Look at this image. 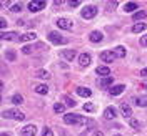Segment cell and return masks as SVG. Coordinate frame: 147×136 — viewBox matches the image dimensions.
Returning a JSON list of instances; mask_svg holds the SVG:
<instances>
[{
    "label": "cell",
    "instance_id": "6da1fadb",
    "mask_svg": "<svg viewBox=\"0 0 147 136\" xmlns=\"http://www.w3.org/2000/svg\"><path fill=\"white\" fill-rule=\"evenodd\" d=\"M64 121L67 125H89V118H84V116H79V115H74V113H67L64 115Z\"/></svg>",
    "mask_w": 147,
    "mask_h": 136
},
{
    "label": "cell",
    "instance_id": "7a4b0ae2",
    "mask_svg": "<svg viewBox=\"0 0 147 136\" xmlns=\"http://www.w3.org/2000/svg\"><path fill=\"white\" fill-rule=\"evenodd\" d=\"M2 116H3V118H9V119H15V121H24V119H25V115H24L20 109H15V108L3 109V111H2Z\"/></svg>",
    "mask_w": 147,
    "mask_h": 136
},
{
    "label": "cell",
    "instance_id": "3957f363",
    "mask_svg": "<svg viewBox=\"0 0 147 136\" xmlns=\"http://www.w3.org/2000/svg\"><path fill=\"white\" fill-rule=\"evenodd\" d=\"M97 12H99V9L95 7V5H87L85 9H82V12H80V15H82V18H94L95 15H97Z\"/></svg>",
    "mask_w": 147,
    "mask_h": 136
},
{
    "label": "cell",
    "instance_id": "277c9868",
    "mask_svg": "<svg viewBox=\"0 0 147 136\" xmlns=\"http://www.w3.org/2000/svg\"><path fill=\"white\" fill-rule=\"evenodd\" d=\"M49 40H50L52 43H55V45H65V43H67V38L62 36L59 32H50V33H49Z\"/></svg>",
    "mask_w": 147,
    "mask_h": 136
},
{
    "label": "cell",
    "instance_id": "5b68a950",
    "mask_svg": "<svg viewBox=\"0 0 147 136\" xmlns=\"http://www.w3.org/2000/svg\"><path fill=\"white\" fill-rule=\"evenodd\" d=\"M115 58H117V55H115L114 50H105V52H102L100 53V60L102 62H105V63H112Z\"/></svg>",
    "mask_w": 147,
    "mask_h": 136
},
{
    "label": "cell",
    "instance_id": "8992f818",
    "mask_svg": "<svg viewBox=\"0 0 147 136\" xmlns=\"http://www.w3.org/2000/svg\"><path fill=\"white\" fill-rule=\"evenodd\" d=\"M37 126L35 125H25L24 128H20V136H35Z\"/></svg>",
    "mask_w": 147,
    "mask_h": 136
},
{
    "label": "cell",
    "instance_id": "52a82bcc",
    "mask_svg": "<svg viewBox=\"0 0 147 136\" xmlns=\"http://www.w3.org/2000/svg\"><path fill=\"white\" fill-rule=\"evenodd\" d=\"M57 27L62 28V30H72L74 22L70 18H59V20H57Z\"/></svg>",
    "mask_w": 147,
    "mask_h": 136
},
{
    "label": "cell",
    "instance_id": "ba28073f",
    "mask_svg": "<svg viewBox=\"0 0 147 136\" xmlns=\"http://www.w3.org/2000/svg\"><path fill=\"white\" fill-rule=\"evenodd\" d=\"M45 2L44 0H35V2H28V10L30 12H38V10L45 9Z\"/></svg>",
    "mask_w": 147,
    "mask_h": 136
},
{
    "label": "cell",
    "instance_id": "9c48e42d",
    "mask_svg": "<svg viewBox=\"0 0 147 136\" xmlns=\"http://www.w3.org/2000/svg\"><path fill=\"white\" fill-rule=\"evenodd\" d=\"M90 63H92V56H90V53L84 52V53L79 55V65H80V66H89Z\"/></svg>",
    "mask_w": 147,
    "mask_h": 136
},
{
    "label": "cell",
    "instance_id": "30bf717a",
    "mask_svg": "<svg viewBox=\"0 0 147 136\" xmlns=\"http://www.w3.org/2000/svg\"><path fill=\"white\" fill-rule=\"evenodd\" d=\"M120 113L125 119H130L132 118V108L129 106L127 103H120Z\"/></svg>",
    "mask_w": 147,
    "mask_h": 136
},
{
    "label": "cell",
    "instance_id": "8fae6325",
    "mask_svg": "<svg viewBox=\"0 0 147 136\" xmlns=\"http://www.w3.org/2000/svg\"><path fill=\"white\" fill-rule=\"evenodd\" d=\"M115 116H117V109L114 106H107L104 109V118L105 119H115Z\"/></svg>",
    "mask_w": 147,
    "mask_h": 136
},
{
    "label": "cell",
    "instance_id": "7c38bea8",
    "mask_svg": "<svg viewBox=\"0 0 147 136\" xmlns=\"http://www.w3.org/2000/svg\"><path fill=\"white\" fill-rule=\"evenodd\" d=\"M2 40H9V42H12V40H20V35H18L17 32H2Z\"/></svg>",
    "mask_w": 147,
    "mask_h": 136
},
{
    "label": "cell",
    "instance_id": "4fadbf2b",
    "mask_svg": "<svg viewBox=\"0 0 147 136\" xmlns=\"http://www.w3.org/2000/svg\"><path fill=\"white\" fill-rule=\"evenodd\" d=\"M35 38H37V33H35V32H27V33L20 35V40H18V42L25 43V42H34Z\"/></svg>",
    "mask_w": 147,
    "mask_h": 136
},
{
    "label": "cell",
    "instance_id": "5bb4252c",
    "mask_svg": "<svg viewBox=\"0 0 147 136\" xmlns=\"http://www.w3.org/2000/svg\"><path fill=\"white\" fill-rule=\"evenodd\" d=\"M89 38H90V42H94V43H99V42L104 40V35H102V32H99V30H94V32H90Z\"/></svg>",
    "mask_w": 147,
    "mask_h": 136
},
{
    "label": "cell",
    "instance_id": "9a60e30c",
    "mask_svg": "<svg viewBox=\"0 0 147 136\" xmlns=\"http://www.w3.org/2000/svg\"><path fill=\"white\" fill-rule=\"evenodd\" d=\"M35 48H44V43H37V45H25L24 48H22V53L30 55V53H34V50H35Z\"/></svg>",
    "mask_w": 147,
    "mask_h": 136
},
{
    "label": "cell",
    "instance_id": "2e32d148",
    "mask_svg": "<svg viewBox=\"0 0 147 136\" xmlns=\"http://www.w3.org/2000/svg\"><path fill=\"white\" fill-rule=\"evenodd\" d=\"M99 86L102 88H105V86H110V85H114V78L112 76H105V78H99V82H97Z\"/></svg>",
    "mask_w": 147,
    "mask_h": 136
},
{
    "label": "cell",
    "instance_id": "e0dca14e",
    "mask_svg": "<svg viewBox=\"0 0 147 136\" xmlns=\"http://www.w3.org/2000/svg\"><path fill=\"white\" fill-rule=\"evenodd\" d=\"M124 90H125V85H114V86L109 90V93L112 95V96H117V95H120Z\"/></svg>",
    "mask_w": 147,
    "mask_h": 136
},
{
    "label": "cell",
    "instance_id": "ac0fdd59",
    "mask_svg": "<svg viewBox=\"0 0 147 136\" xmlns=\"http://www.w3.org/2000/svg\"><path fill=\"white\" fill-rule=\"evenodd\" d=\"M60 55L64 56V58L67 60V62H74V58L77 56V53H75V50H64V52H62Z\"/></svg>",
    "mask_w": 147,
    "mask_h": 136
},
{
    "label": "cell",
    "instance_id": "d6986e66",
    "mask_svg": "<svg viewBox=\"0 0 147 136\" xmlns=\"http://www.w3.org/2000/svg\"><path fill=\"white\" fill-rule=\"evenodd\" d=\"M97 75H100V78H105V76H110V68L109 66H97Z\"/></svg>",
    "mask_w": 147,
    "mask_h": 136
},
{
    "label": "cell",
    "instance_id": "ffe728a7",
    "mask_svg": "<svg viewBox=\"0 0 147 136\" xmlns=\"http://www.w3.org/2000/svg\"><path fill=\"white\" fill-rule=\"evenodd\" d=\"M134 103H136L137 106H140V108H146L147 106V95H140V96H137V98L134 100Z\"/></svg>",
    "mask_w": 147,
    "mask_h": 136
},
{
    "label": "cell",
    "instance_id": "44dd1931",
    "mask_svg": "<svg viewBox=\"0 0 147 136\" xmlns=\"http://www.w3.org/2000/svg\"><path fill=\"white\" fill-rule=\"evenodd\" d=\"M146 28H147V23H146V22H139V23H136V25L130 28V30H132L134 33H140V32H144Z\"/></svg>",
    "mask_w": 147,
    "mask_h": 136
},
{
    "label": "cell",
    "instance_id": "7402d4cb",
    "mask_svg": "<svg viewBox=\"0 0 147 136\" xmlns=\"http://www.w3.org/2000/svg\"><path fill=\"white\" fill-rule=\"evenodd\" d=\"M77 95H79V96H84V98H89L92 95V91L89 90V88H85V86H79V88H77Z\"/></svg>",
    "mask_w": 147,
    "mask_h": 136
},
{
    "label": "cell",
    "instance_id": "603a6c76",
    "mask_svg": "<svg viewBox=\"0 0 147 136\" xmlns=\"http://www.w3.org/2000/svg\"><path fill=\"white\" fill-rule=\"evenodd\" d=\"M34 90H35V93H38V95H47V93H49V86H47V85H35Z\"/></svg>",
    "mask_w": 147,
    "mask_h": 136
},
{
    "label": "cell",
    "instance_id": "cb8c5ba5",
    "mask_svg": "<svg viewBox=\"0 0 147 136\" xmlns=\"http://www.w3.org/2000/svg\"><path fill=\"white\" fill-rule=\"evenodd\" d=\"M137 9H139V5L136 2H127V3L124 5V10H125V12H134V13H136Z\"/></svg>",
    "mask_w": 147,
    "mask_h": 136
},
{
    "label": "cell",
    "instance_id": "d4e9b609",
    "mask_svg": "<svg viewBox=\"0 0 147 136\" xmlns=\"http://www.w3.org/2000/svg\"><path fill=\"white\" fill-rule=\"evenodd\" d=\"M114 52H115V55H117V58H124V56H125V48H124L122 45L115 46V48H114Z\"/></svg>",
    "mask_w": 147,
    "mask_h": 136
},
{
    "label": "cell",
    "instance_id": "484cf974",
    "mask_svg": "<svg viewBox=\"0 0 147 136\" xmlns=\"http://www.w3.org/2000/svg\"><path fill=\"white\" fill-rule=\"evenodd\" d=\"M146 17H147V12H146V10H137V12L132 15V18H134V20H142V18H146Z\"/></svg>",
    "mask_w": 147,
    "mask_h": 136
},
{
    "label": "cell",
    "instance_id": "4316f807",
    "mask_svg": "<svg viewBox=\"0 0 147 136\" xmlns=\"http://www.w3.org/2000/svg\"><path fill=\"white\" fill-rule=\"evenodd\" d=\"M35 76H38V78H42V80H49V78H50V73L47 72V70H38Z\"/></svg>",
    "mask_w": 147,
    "mask_h": 136
},
{
    "label": "cell",
    "instance_id": "83f0119b",
    "mask_svg": "<svg viewBox=\"0 0 147 136\" xmlns=\"http://www.w3.org/2000/svg\"><path fill=\"white\" fill-rule=\"evenodd\" d=\"M10 101H12L13 105H22V103H24V96H22V95H13Z\"/></svg>",
    "mask_w": 147,
    "mask_h": 136
},
{
    "label": "cell",
    "instance_id": "f1b7e54d",
    "mask_svg": "<svg viewBox=\"0 0 147 136\" xmlns=\"http://www.w3.org/2000/svg\"><path fill=\"white\" fill-rule=\"evenodd\" d=\"M129 126L134 128V129H140V121H139V119L130 118V119H129Z\"/></svg>",
    "mask_w": 147,
    "mask_h": 136
},
{
    "label": "cell",
    "instance_id": "f546056e",
    "mask_svg": "<svg viewBox=\"0 0 147 136\" xmlns=\"http://www.w3.org/2000/svg\"><path fill=\"white\" fill-rule=\"evenodd\" d=\"M54 111H55V113H59V115H60V113H64V111H65V105H64V103H55V105H54Z\"/></svg>",
    "mask_w": 147,
    "mask_h": 136
},
{
    "label": "cell",
    "instance_id": "4dcf8cb0",
    "mask_svg": "<svg viewBox=\"0 0 147 136\" xmlns=\"http://www.w3.org/2000/svg\"><path fill=\"white\" fill-rule=\"evenodd\" d=\"M22 9H24V7H22V3H20V2H17V3H12L10 12H20Z\"/></svg>",
    "mask_w": 147,
    "mask_h": 136
},
{
    "label": "cell",
    "instance_id": "1f68e13d",
    "mask_svg": "<svg viewBox=\"0 0 147 136\" xmlns=\"http://www.w3.org/2000/svg\"><path fill=\"white\" fill-rule=\"evenodd\" d=\"M5 58H7L9 62H15V53H13L12 50H9V52L5 53Z\"/></svg>",
    "mask_w": 147,
    "mask_h": 136
},
{
    "label": "cell",
    "instance_id": "d6a6232c",
    "mask_svg": "<svg viewBox=\"0 0 147 136\" xmlns=\"http://www.w3.org/2000/svg\"><path fill=\"white\" fill-rule=\"evenodd\" d=\"M84 109H85V111H89V113H92V111L95 109V106H94L92 103H85V105H84Z\"/></svg>",
    "mask_w": 147,
    "mask_h": 136
},
{
    "label": "cell",
    "instance_id": "836d02e7",
    "mask_svg": "<svg viewBox=\"0 0 147 136\" xmlns=\"http://www.w3.org/2000/svg\"><path fill=\"white\" fill-rule=\"evenodd\" d=\"M42 136H54V131L50 129V128H44V131H42Z\"/></svg>",
    "mask_w": 147,
    "mask_h": 136
},
{
    "label": "cell",
    "instance_id": "e575fe53",
    "mask_svg": "<svg viewBox=\"0 0 147 136\" xmlns=\"http://www.w3.org/2000/svg\"><path fill=\"white\" fill-rule=\"evenodd\" d=\"M65 105H67V106H75V101H74L72 98H69V96H65Z\"/></svg>",
    "mask_w": 147,
    "mask_h": 136
},
{
    "label": "cell",
    "instance_id": "d590c367",
    "mask_svg": "<svg viewBox=\"0 0 147 136\" xmlns=\"http://www.w3.org/2000/svg\"><path fill=\"white\" fill-rule=\"evenodd\" d=\"M140 45H142V46H147V35H142V36H140Z\"/></svg>",
    "mask_w": 147,
    "mask_h": 136
},
{
    "label": "cell",
    "instance_id": "8d00e7d4",
    "mask_svg": "<svg viewBox=\"0 0 147 136\" xmlns=\"http://www.w3.org/2000/svg\"><path fill=\"white\" fill-rule=\"evenodd\" d=\"M67 3H69V7H77L80 2H79V0H74V2H67Z\"/></svg>",
    "mask_w": 147,
    "mask_h": 136
},
{
    "label": "cell",
    "instance_id": "74e56055",
    "mask_svg": "<svg viewBox=\"0 0 147 136\" xmlns=\"http://www.w3.org/2000/svg\"><path fill=\"white\" fill-rule=\"evenodd\" d=\"M140 76H144V78H147V66H146V68H142V70H140Z\"/></svg>",
    "mask_w": 147,
    "mask_h": 136
},
{
    "label": "cell",
    "instance_id": "f35d334b",
    "mask_svg": "<svg viewBox=\"0 0 147 136\" xmlns=\"http://www.w3.org/2000/svg\"><path fill=\"white\" fill-rule=\"evenodd\" d=\"M5 25H7V20H5V18H0V27L5 28Z\"/></svg>",
    "mask_w": 147,
    "mask_h": 136
},
{
    "label": "cell",
    "instance_id": "ab89813d",
    "mask_svg": "<svg viewBox=\"0 0 147 136\" xmlns=\"http://www.w3.org/2000/svg\"><path fill=\"white\" fill-rule=\"evenodd\" d=\"M92 136H104V133H102L100 129H95V131H94V135Z\"/></svg>",
    "mask_w": 147,
    "mask_h": 136
},
{
    "label": "cell",
    "instance_id": "60d3db41",
    "mask_svg": "<svg viewBox=\"0 0 147 136\" xmlns=\"http://www.w3.org/2000/svg\"><path fill=\"white\" fill-rule=\"evenodd\" d=\"M2 136H12V135H9V133H2Z\"/></svg>",
    "mask_w": 147,
    "mask_h": 136
},
{
    "label": "cell",
    "instance_id": "b9f144b4",
    "mask_svg": "<svg viewBox=\"0 0 147 136\" xmlns=\"http://www.w3.org/2000/svg\"><path fill=\"white\" fill-rule=\"evenodd\" d=\"M142 86H144V88H147V82H146V83H142Z\"/></svg>",
    "mask_w": 147,
    "mask_h": 136
},
{
    "label": "cell",
    "instance_id": "7bdbcfd3",
    "mask_svg": "<svg viewBox=\"0 0 147 136\" xmlns=\"http://www.w3.org/2000/svg\"><path fill=\"white\" fill-rule=\"evenodd\" d=\"M114 136H120V135H114Z\"/></svg>",
    "mask_w": 147,
    "mask_h": 136
}]
</instances>
